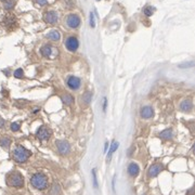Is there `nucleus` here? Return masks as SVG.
I'll return each instance as SVG.
<instances>
[{"instance_id":"1","label":"nucleus","mask_w":195,"mask_h":195,"mask_svg":"<svg viewBox=\"0 0 195 195\" xmlns=\"http://www.w3.org/2000/svg\"><path fill=\"white\" fill-rule=\"evenodd\" d=\"M30 155H32V152L22 145H16L13 148L12 157L16 163H25L30 158Z\"/></svg>"},{"instance_id":"2","label":"nucleus","mask_w":195,"mask_h":195,"mask_svg":"<svg viewBox=\"0 0 195 195\" xmlns=\"http://www.w3.org/2000/svg\"><path fill=\"white\" fill-rule=\"evenodd\" d=\"M30 184L37 190H45L48 187V178L43 174H35L30 178Z\"/></svg>"},{"instance_id":"3","label":"nucleus","mask_w":195,"mask_h":195,"mask_svg":"<svg viewBox=\"0 0 195 195\" xmlns=\"http://www.w3.org/2000/svg\"><path fill=\"white\" fill-rule=\"evenodd\" d=\"M7 184L13 187H21L24 185V178L19 171H13L7 177Z\"/></svg>"},{"instance_id":"4","label":"nucleus","mask_w":195,"mask_h":195,"mask_svg":"<svg viewBox=\"0 0 195 195\" xmlns=\"http://www.w3.org/2000/svg\"><path fill=\"white\" fill-rule=\"evenodd\" d=\"M40 52H41V54L45 58H49V59H54V58L58 56V53H59L58 49L52 47L51 45H45V46H43L41 49H40Z\"/></svg>"},{"instance_id":"5","label":"nucleus","mask_w":195,"mask_h":195,"mask_svg":"<svg viewBox=\"0 0 195 195\" xmlns=\"http://www.w3.org/2000/svg\"><path fill=\"white\" fill-rule=\"evenodd\" d=\"M65 47L68 51L71 52H75L79 47V41L75 36H69L66 40H65Z\"/></svg>"},{"instance_id":"6","label":"nucleus","mask_w":195,"mask_h":195,"mask_svg":"<svg viewBox=\"0 0 195 195\" xmlns=\"http://www.w3.org/2000/svg\"><path fill=\"white\" fill-rule=\"evenodd\" d=\"M56 148H58V152L62 155H67L69 151H71V145L67 141H63V140H58L55 142Z\"/></svg>"},{"instance_id":"7","label":"nucleus","mask_w":195,"mask_h":195,"mask_svg":"<svg viewBox=\"0 0 195 195\" xmlns=\"http://www.w3.org/2000/svg\"><path fill=\"white\" fill-rule=\"evenodd\" d=\"M66 25L69 28H77L80 25V17L77 14H69L66 17Z\"/></svg>"},{"instance_id":"8","label":"nucleus","mask_w":195,"mask_h":195,"mask_svg":"<svg viewBox=\"0 0 195 195\" xmlns=\"http://www.w3.org/2000/svg\"><path fill=\"white\" fill-rule=\"evenodd\" d=\"M164 169V166L159 164V163H157V164H154L152 165L148 170V178H155L156 176L159 174L161 170Z\"/></svg>"},{"instance_id":"9","label":"nucleus","mask_w":195,"mask_h":195,"mask_svg":"<svg viewBox=\"0 0 195 195\" xmlns=\"http://www.w3.org/2000/svg\"><path fill=\"white\" fill-rule=\"evenodd\" d=\"M67 86L71 88L72 90H77L81 85V80L80 78H78L76 76H69L67 78Z\"/></svg>"},{"instance_id":"10","label":"nucleus","mask_w":195,"mask_h":195,"mask_svg":"<svg viewBox=\"0 0 195 195\" xmlns=\"http://www.w3.org/2000/svg\"><path fill=\"white\" fill-rule=\"evenodd\" d=\"M37 137L39 138V140L41 141H46L48 140L49 138L51 137V130L50 129H48L47 127H40L38 129V131H37Z\"/></svg>"},{"instance_id":"11","label":"nucleus","mask_w":195,"mask_h":195,"mask_svg":"<svg viewBox=\"0 0 195 195\" xmlns=\"http://www.w3.org/2000/svg\"><path fill=\"white\" fill-rule=\"evenodd\" d=\"M140 115H141V117L144 119L152 118L153 116H154V110H153L152 106H150V105L143 106V107H141V110H140Z\"/></svg>"},{"instance_id":"12","label":"nucleus","mask_w":195,"mask_h":195,"mask_svg":"<svg viewBox=\"0 0 195 195\" xmlns=\"http://www.w3.org/2000/svg\"><path fill=\"white\" fill-rule=\"evenodd\" d=\"M43 20L49 24H55L58 22V14L54 11H48L43 15Z\"/></svg>"},{"instance_id":"13","label":"nucleus","mask_w":195,"mask_h":195,"mask_svg":"<svg viewBox=\"0 0 195 195\" xmlns=\"http://www.w3.org/2000/svg\"><path fill=\"white\" fill-rule=\"evenodd\" d=\"M193 108V103L191 99H185L180 103V110L183 112H190Z\"/></svg>"},{"instance_id":"14","label":"nucleus","mask_w":195,"mask_h":195,"mask_svg":"<svg viewBox=\"0 0 195 195\" xmlns=\"http://www.w3.org/2000/svg\"><path fill=\"white\" fill-rule=\"evenodd\" d=\"M139 172H140V168H139L138 164H136V163L129 164V166H128V174H129V176L137 177L139 174Z\"/></svg>"},{"instance_id":"15","label":"nucleus","mask_w":195,"mask_h":195,"mask_svg":"<svg viewBox=\"0 0 195 195\" xmlns=\"http://www.w3.org/2000/svg\"><path fill=\"white\" fill-rule=\"evenodd\" d=\"M158 137L163 139V140H170V139H172V137H174V133H172V130L171 129H166L164 131H161Z\"/></svg>"},{"instance_id":"16","label":"nucleus","mask_w":195,"mask_h":195,"mask_svg":"<svg viewBox=\"0 0 195 195\" xmlns=\"http://www.w3.org/2000/svg\"><path fill=\"white\" fill-rule=\"evenodd\" d=\"M48 39H50L51 41H59L60 38H61V35L58 30H51L50 33H48L47 35Z\"/></svg>"},{"instance_id":"17","label":"nucleus","mask_w":195,"mask_h":195,"mask_svg":"<svg viewBox=\"0 0 195 195\" xmlns=\"http://www.w3.org/2000/svg\"><path fill=\"white\" fill-rule=\"evenodd\" d=\"M91 99H92V93L87 91V92H85L81 95V103L85 104V105H89L90 102H91Z\"/></svg>"},{"instance_id":"18","label":"nucleus","mask_w":195,"mask_h":195,"mask_svg":"<svg viewBox=\"0 0 195 195\" xmlns=\"http://www.w3.org/2000/svg\"><path fill=\"white\" fill-rule=\"evenodd\" d=\"M62 101L64 102V104H65V105L71 106V105H73V103H74V98H73L72 94L65 93V94L62 95Z\"/></svg>"},{"instance_id":"19","label":"nucleus","mask_w":195,"mask_h":195,"mask_svg":"<svg viewBox=\"0 0 195 195\" xmlns=\"http://www.w3.org/2000/svg\"><path fill=\"white\" fill-rule=\"evenodd\" d=\"M2 3H3V8L5 10H12L15 5V1L14 0H3Z\"/></svg>"},{"instance_id":"20","label":"nucleus","mask_w":195,"mask_h":195,"mask_svg":"<svg viewBox=\"0 0 195 195\" xmlns=\"http://www.w3.org/2000/svg\"><path fill=\"white\" fill-rule=\"evenodd\" d=\"M118 142H113V144H112V146H111L110 148V152H108V154H107V161H110L111 157H112V155H113V153L117 150V148H118Z\"/></svg>"},{"instance_id":"21","label":"nucleus","mask_w":195,"mask_h":195,"mask_svg":"<svg viewBox=\"0 0 195 195\" xmlns=\"http://www.w3.org/2000/svg\"><path fill=\"white\" fill-rule=\"evenodd\" d=\"M0 144L1 146L4 148H8L11 144V140L9 139V138H2V139H0Z\"/></svg>"},{"instance_id":"22","label":"nucleus","mask_w":195,"mask_h":195,"mask_svg":"<svg viewBox=\"0 0 195 195\" xmlns=\"http://www.w3.org/2000/svg\"><path fill=\"white\" fill-rule=\"evenodd\" d=\"M60 193H61L60 185L58 183H54L52 185V189H51V195H60Z\"/></svg>"},{"instance_id":"23","label":"nucleus","mask_w":195,"mask_h":195,"mask_svg":"<svg viewBox=\"0 0 195 195\" xmlns=\"http://www.w3.org/2000/svg\"><path fill=\"white\" fill-rule=\"evenodd\" d=\"M13 75L15 78H23L24 77V71L22 68H17L16 71L13 73Z\"/></svg>"},{"instance_id":"24","label":"nucleus","mask_w":195,"mask_h":195,"mask_svg":"<svg viewBox=\"0 0 195 195\" xmlns=\"http://www.w3.org/2000/svg\"><path fill=\"white\" fill-rule=\"evenodd\" d=\"M143 12H144V14L146 16H151L153 14V12H154V8H152V7H146V8L143 10Z\"/></svg>"},{"instance_id":"25","label":"nucleus","mask_w":195,"mask_h":195,"mask_svg":"<svg viewBox=\"0 0 195 195\" xmlns=\"http://www.w3.org/2000/svg\"><path fill=\"white\" fill-rule=\"evenodd\" d=\"M20 124L19 123H12L11 124V130H12L13 132H15V131H19L20 130Z\"/></svg>"},{"instance_id":"26","label":"nucleus","mask_w":195,"mask_h":195,"mask_svg":"<svg viewBox=\"0 0 195 195\" xmlns=\"http://www.w3.org/2000/svg\"><path fill=\"white\" fill-rule=\"evenodd\" d=\"M90 26L94 28L95 27V20H94V13L91 12L90 13Z\"/></svg>"},{"instance_id":"27","label":"nucleus","mask_w":195,"mask_h":195,"mask_svg":"<svg viewBox=\"0 0 195 195\" xmlns=\"http://www.w3.org/2000/svg\"><path fill=\"white\" fill-rule=\"evenodd\" d=\"M92 178H93V185H94V187H98V180H97V174H95V169H92Z\"/></svg>"},{"instance_id":"28","label":"nucleus","mask_w":195,"mask_h":195,"mask_svg":"<svg viewBox=\"0 0 195 195\" xmlns=\"http://www.w3.org/2000/svg\"><path fill=\"white\" fill-rule=\"evenodd\" d=\"M37 3L39 5H45V4L47 3V0H37Z\"/></svg>"},{"instance_id":"29","label":"nucleus","mask_w":195,"mask_h":195,"mask_svg":"<svg viewBox=\"0 0 195 195\" xmlns=\"http://www.w3.org/2000/svg\"><path fill=\"white\" fill-rule=\"evenodd\" d=\"M194 64H193V62H191V64H187V65H180L179 67H192Z\"/></svg>"},{"instance_id":"30","label":"nucleus","mask_w":195,"mask_h":195,"mask_svg":"<svg viewBox=\"0 0 195 195\" xmlns=\"http://www.w3.org/2000/svg\"><path fill=\"white\" fill-rule=\"evenodd\" d=\"M4 124H5V122H4V119H2V118H1V117H0V128L3 127Z\"/></svg>"},{"instance_id":"31","label":"nucleus","mask_w":195,"mask_h":195,"mask_svg":"<svg viewBox=\"0 0 195 195\" xmlns=\"http://www.w3.org/2000/svg\"><path fill=\"white\" fill-rule=\"evenodd\" d=\"M193 192H194V189L192 187V189H190V191L187 192V195H193Z\"/></svg>"},{"instance_id":"32","label":"nucleus","mask_w":195,"mask_h":195,"mask_svg":"<svg viewBox=\"0 0 195 195\" xmlns=\"http://www.w3.org/2000/svg\"><path fill=\"white\" fill-rule=\"evenodd\" d=\"M107 151V142L105 143V148H104V152H106Z\"/></svg>"},{"instance_id":"33","label":"nucleus","mask_w":195,"mask_h":195,"mask_svg":"<svg viewBox=\"0 0 195 195\" xmlns=\"http://www.w3.org/2000/svg\"><path fill=\"white\" fill-rule=\"evenodd\" d=\"M98 1H100V0H98Z\"/></svg>"}]
</instances>
